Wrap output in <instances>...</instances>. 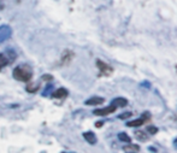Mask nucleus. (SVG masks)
Wrapping results in <instances>:
<instances>
[{
  "mask_svg": "<svg viewBox=\"0 0 177 153\" xmlns=\"http://www.w3.org/2000/svg\"><path fill=\"white\" fill-rule=\"evenodd\" d=\"M52 97L55 98V99H64V98L68 97V91L65 88H59L55 92L52 93Z\"/></svg>",
  "mask_w": 177,
  "mask_h": 153,
  "instance_id": "nucleus-5",
  "label": "nucleus"
},
{
  "mask_svg": "<svg viewBox=\"0 0 177 153\" xmlns=\"http://www.w3.org/2000/svg\"><path fill=\"white\" fill-rule=\"evenodd\" d=\"M39 88H40L39 83H33V84H29V86L27 87V91H28V92L34 93V92H36Z\"/></svg>",
  "mask_w": 177,
  "mask_h": 153,
  "instance_id": "nucleus-14",
  "label": "nucleus"
},
{
  "mask_svg": "<svg viewBox=\"0 0 177 153\" xmlns=\"http://www.w3.org/2000/svg\"><path fill=\"white\" fill-rule=\"evenodd\" d=\"M131 116H133V112H124V113H121L118 116V118L119 119H127V118H129Z\"/></svg>",
  "mask_w": 177,
  "mask_h": 153,
  "instance_id": "nucleus-16",
  "label": "nucleus"
},
{
  "mask_svg": "<svg viewBox=\"0 0 177 153\" xmlns=\"http://www.w3.org/2000/svg\"><path fill=\"white\" fill-rule=\"evenodd\" d=\"M111 104L116 107H124L128 105V100L125 99V98H116V99L112 100Z\"/></svg>",
  "mask_w": 177,
  "mask_h": 153,
  "instance_id": "nucleus-8",
  "label": "nucleus"
},
{
  "mask_svg": "<svg viewBox=\"0 0 177 153\" xmlns=\"http://www.w3.org/2000/svg\"><path fill=\"white\" fill-rule=\"evenodd\" d=\"M3 8H4V4H3V3H1V0H0V11H1Z\"/></svg>",
  "mask_w": 177,
  "mask_h": 153,
  "instance_id": "nucleus-18",
  "label": "nucleus"
},
{
  "mask_svg": "<svg viewBox=\"0 0 177 153\" xmlns=\"http://www.w3.org/2000/svg\"><path fill=\"white\" fill-rule=\"evenodd\" d=\"M8 64V58L5 54L0 53V70L3 69L4 66H6Z\"/></svg>",
  "mask_w": 177,
  "mask_h": 153,
  "instance_id": "nucleus-12",
  "label": "nucleus"
},
{
  "mask_svg": "<svg viewBox=\"0 0 177 153\" xmlns=\"http://www.w3.org/2000/svg\"><path fill=\"white\" fill-rule=\"evenodd\" d=\"M135 136H136V139L140 140V141H147V140H148V136H147L143 131H140V130L135 131Z\"/></svg>",
  "mask_w": 177,
  "mask_h": 153,
  "instance_id": "nucleus-11",
  "label": "nucleus"
},
{
  "mask_svg": "<svg viewBox=\"0 0 177 153\" xmlns=\"http://www.w3.org/2000/svg\"><path fill=\"white\" fill-rule=\"evenodd\" d=\"M118 139H119L121 141H123V142H128V144L131 141V138L127 133H119V134H118Z\"/></svg>",
  "mask_w": 177,
  "mask_h": 153,
  "instance_id": "nucleus-13",
  "label": "nucleus"
},
{
  "mask_svg": "<svg viewBox=\"0 0 177 153\" xmlns=\"http://www.w3.org/2000/svg\"><path fill=\"white\" fill-rule=\"evenodd\" d=\"M145 123V118H139V119H134V121H131V122H128L127 123V127H133V128H139L141 127L142 124Z\"/></svg>",
  "mask_w": 177,
  "mask_h": 153,
  "instance_id": "nucleus-9",
  "label": "nucleus"
},
{
  "mask_svg": "<svg viewBox=\"0 0 177 153\" xmlns=\"http://www.w3.org/2000/svg\"><path fill=\"white\" fill-rule=\"evenodd\" d=\"M105 100L104 98H100V97H93L91 99H88L86 101V105H93V106H96V105H101Z\"/></svg>",
  "mask_w": 177,
  "mask_h": 153,
  "instance_id": "nucleus-7",
  "label": "nucleus"
},
{
  "mask_svg": "<svg viewBox=\"0 0 177 153\" xmlns=\"http://www.w3.org/2000/svg\"><path fill=\"white\" fill-rule=\"evenodd\" d=\"M102 124H104V122H101V121H100V122H96V123H95V127H96V128H100Z\"/></svg>",
  "mask_w": 177,
  "mask_h": 153,
  "instance_id": "nucleus-17",
  "label": "nucleus"
},
{
  "mask_svg": "<svg viewBox=\"0 0 177 153\" xmlns=\"http://www.w3.org/2000/svg\"><path fill=\"white\" fill-rule=\"evenodd\" d=\"M13 78L21 82H29L33 77V70L28 65H18L13 69Z\"/></svg>",
  "mask_w": 177,
  "mask_h": 153,
  "instance_id": "nucleus-1",
  "label": "nucleus"
},
{
  "mask_svg": "<svg viewBox=\"0 0 177 153\" xmlns=\"http://www.w3.org/2000/svg\"><path fill=\"white\" fill-rule=\"evenodd\" d=\"M147 131H148L151 135H154V134L158 133V128L154 127V125H149V127H147Z\"/></svg>",
  "mask_w": 177,
  "mask_h": 153,
  "instance_id": "nucleus-15",
  "label": "nucleus"
},
{
  "mask_svg": "<svg viewBox=\"0 0 177 153\" xmlns=\"http://www.w3.org/2000/svg\"><path fill=\"white\" fill-rule=\"evenodd\" d=\"M83 138H85L86 141H87L88 144H91V145L96 144V136H95V134H94L93 131H86L85 134H83Z\"/></svg>",
  "mask_w": 177,
  "mask_h": 153,
  "instance_id": "nucleus-6",
  "label": "nucleus"
},
{
  "mask_svg": "<svg viewBox=\"0 0 177 153\" xmlns=\"http://www.w3.org/2000/svg\"><path fill=\"white\" fill-rule=\"evenodd\" d=\"M116 110H117V107L113 106L112 104L107 107H104V108H96V110H94V115L96 116H107L110 113H112V112H115Z\"/></svg>",
  "mask_w": 177,
  "mask_h": 153,
  "instance_id": "nucleus-2",
  "label": "nucleus"
},
{
  "mask_svg": "<svg viewBox=\"0 0 177 153\" xmlns=\"http://www.w3.org/2000/svg\"><path fill=\"white\" fill-rule=\"evenodd\" d=\"M123 150L125 152H139L140 151V146L138 145H128L124 146Z\"/></svg>",
  "mask_w": 177,
  "mask_h": 153,
  "instance_id": "nucleus-10",
  "label": "nucleus"
},
{
  "mask_svg": "<svg viewBox=\"0 0 177 153\" xmlns=\"http://www.w3.org/2000/svg\"><path fill=\"white\" fill-rule=\"evenodd\" d=\"M96 65H98V68L100 69V71L102 72V74L108 75V74H111V72H112V68H111L110 65H107L106 63H104V61H96Z\"/></svg>",
  "mask_w": 177,
  "mask_h": 153,
  "instance_id": "nucleus-3",
  "label": "nucleus"
},
{
  "mask_svg": "<svg viewBox=\"0 0 177 153\" xmlns=\"http://www.w3.org/2000/svg\"><path fill=\"white\" fill-rule=\"evenodd\" d=\"M10 35H11V29L8 25H3L0 28V41H5L6 39L10 38Z\"/></svg>",
  "mask_w": 177,
  "mask_h": 153,
  "instance_id": "nucleus-4",
  "label": "nucleus"
}]
</instances>
